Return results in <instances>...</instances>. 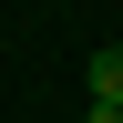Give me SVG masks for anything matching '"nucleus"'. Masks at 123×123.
Returning <instances> with one entry per match:
<instances>
[{"label": "nucleus", "instance_id": "obj_1", "mask_svg": "<svg viewBox=\"0 0 123 123\" xmlns=\"http://www.w3.org/2000/svg\"><path fill=\"white\" fill-rule=\"evenodd\" d=\"M82 82H92V103H123V41H113V51H92V62H82Z\"/></svg>", "mask_w": 123, "mask_h": 123}, {"label": "nucleus", "instance_id": "obj_2", "mask_svg": "<svg viewBox=\"0 0 123 123\" xmlns=\"http://www.w3.org/2000/svg\"><path fill=\"white\" fill-rule=\"evenodd\" d=\"M82 123H123V103H82Z\"/></svg>", "mask_w": 123, "mask_h": 123}]
</instances>
